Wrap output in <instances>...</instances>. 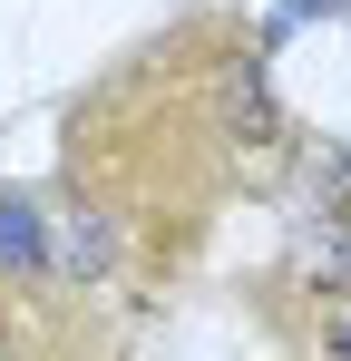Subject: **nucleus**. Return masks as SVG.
Segmentation results:
<instances>
[{
    "label": "nucleus",
    "mask_w": 351,
    "mask_h": 361,
    "mask_svg": "<svg viewBox=\"0 0 351 361\" xmlns=\"http://www.w3.org/2000/svg\"><path fill=\"white\" fill-rule=\"evenodd\" d=\"M39 244H49L39 205H30V195H0V264H10V274H39Z\"/></svg>",
    "instance_id": "obj_1"
},
{
    "label": "nucleus",
    "mask_w": 351,
    "mask_h": 361,
    "mask_svg": "<svg viewBox=\"0 0 351 361\" xmlns=\"http://www.w3.org/2000/svg\"><path fill=\"white\" fill-rule=\"evenodd\" d=\"M312 274H322V293H332V302H351V225L312 235Z\"/></svg>",
    "instance_id": "obj_2"
},
{
    "label": "nucleus",
    "mask_w": 351,
    "mask_h": 361,
    "mask_svg": "<svg viewBox=\"0 0 351 361\" xmlns=\"http://www.w3.org/2000/svg\"><path fill=\"white\" fill-rule=\"evenodd\" d=\"M322 361H351V302L332 312V322H322Z\"/></svg>",
    "instance_id": "obj_3"
},
{
    "label": "nucleus",
    "mask_w": 351,
    "mask_h": 361,
    "mask_svg": "<svg viewBox=\"0 0 351 361\" xmlns=\"http://www.w3.org/2000/svg\"><path fill=\"white\" fill-rule=\"evenodd\" d=\"M332 185H351V147H342V157H332Z\"/></svg>",
    "instance_id": "obj_4"
}]
</instances>
